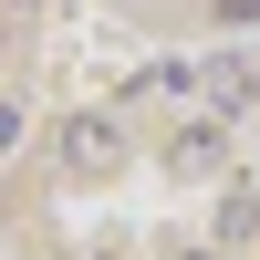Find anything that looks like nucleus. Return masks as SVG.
Listing matches in <instances>:
<instances>
[{"instance_id":"20e7f679","label":"nucleus","mask_w":260,"mask_h":260,"mask_svg":"<svg viewBox=\"0 0 260 260\" xmlns=\"http://www.w3.org/2000/svg\"><path fill=\"white\" fill-rule=\"evenodd\" d=\"M11 11H31V0H11Z\"/></svg>"},{"instance_id":"f257e3e1","label":"nucleus","mask_w":260,"mask_h":260,"mask_svg":"<svg viewBox=\"0 0 260 260\" xmlns=\"http://www.w3.org/2000/svg\"><path fill=\"white\" fill-rule=\"evenodd\" d=\"M11 146H21V104H0V156H11Z\"/></svg>"},{"instance_id":"7ed1b4c3","label":"nucleus","mask_w":260,"mask_h":260,"mask_svg":"<svg viewBox=\"0 0 260 260\" xmlns=\"http://www.w3.org/2000/svg\"><path fill=\"white\" fill-rule=\"evenodd\" d=\"M177 260H219V250H177Z\"/></svg>"},{"instance_id":"f03ea898","label":"nucleus","mask_w":260,"mask_h":260,"mask_svg":"<svg viewBox=\"0 0 260 260\" xmlns=\"http://www.w3.org/2000/svg\"><path fill=\"white\" fill-rule=\"evenodd\" d=\"M219 21H260V0H219Z\"/></svg>"}]
</instances>
